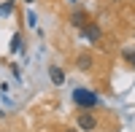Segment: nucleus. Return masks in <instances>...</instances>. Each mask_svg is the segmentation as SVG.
Returning a JSON list of instances; mask_svg holds the SVG:
<instances>
[{
    "label": "nucleus",
    "mask_w": 135,
    "mask_h": 132,
    "mask_svg": "<svg viewBox=\"0 0 135 132\" xmlns=\"http://www.w3.org/2000/svg\"><path fill=\"white\" fill-rule=\"evenodd\" d=\"M73 103H76L78 108H84V111H89V108H95L100 100H97L95 92H89V89H84V86H78V89H73Z\"/></svg>",
    "instance_id": "nucleus-1"
},
{
    "label": "nucleus",
    "mask_w": 135,
    "mask_h": 132,
    "mask_svg": "<svg viewBox=\"0 0 135 132\" xmlns=\"http://www.w3.org/2000/svg\"><path fill=\"white\" fill-rule=\"evenodd\" d=\"M78 129H81V132H92V129H97V119L92 116V113H81V116H78Z\"/></svg>",
    "instance_id": "nucleus-2"
},
{
    "label": "nucleus",
    "mask_w": 135,
    "mask_h": 132,
    "mask_svg": "<svg viewBox=\"0 0 135 132\" xmlns=\"http://www.w3.org/2000/svg\"><path fill=\"white\" fill-rule=\"evenodd\" d=\"M81 32H84V38H86L89 43H97L100 38H103V32H100V27H97V24H92V22H89V24H86V27H84Z\"/></svg>",
    "instance_id": "nucleus-3"
},
{
    "label": "nucleus",
    "mask_w": 135,
    "mask_h": 132,
    "mask_svg": "<svg viewBox=\"0 0 135 132\" xmlns=\"http://www.w3.org/2000/svg\"><path fill=\"white\" fill-rule=\"evenodd\" d=\"M70 24L78 27V30H84V27L89 24V16L84 14V11H73V14H70Z\"/></svg>",
    "instance_id": "nucleus-4"
},
{
    "label": "nucleus",
    "mask_w": 135,
    "mask_h": 132,
    "mask_svg": "<svg viewBox=\"0 0 135 132\" xmlns=\"http://www.w3.org/2000/svg\"><path fill=\"white\" fill-rule=\"evenodd\" d=\"M49 78H51L54 86H62V84H65V73H62V68L51 65V68H49Z\"/></svg>",
    "instance_id": "nucleus-5"
},
{
    "label": "nucleus",
    "mask_w": 135,
    "mask_h": 132,
    "mask_svg": "<svg viewBox=\"0 0 135 132\" xmlns=\"http://www.w3.org/2000/svg\"><path fill=\"white\" fill-rule=\"evenodd\" d=\"M92 65H95V59H92V54H78V59H76V68L78 70H89V68H92Z\"/></svg>",
    "instance_id": "nucleus-6"
},
{
    "label": "nucleus",
    "mask_w": 135,
    "mask_h": 132,
    "mask_svg": "<svg viewBox=\"0 0 135 132\" xmlns=\"http://www.w3.org/2000/svg\"><path fill=\"white\" fill-rule=\"evenodd\" d=\"M14 8H16L14 0H6V3H0V19H3V16H11V14H14Z\"/></svg>",
    "instance_id": "nucleus-7"
},
{
    "label": "nucleus",
    "mask_w": 135,
    "mask_h": 132,
    "mask_svg": "<svg viewBox=\"0 0 135 132\" xmlns=\"http://www.w3.org/2000/svg\"><path fill=\"white\" fill-rule=\"evenodd\" d=\"M19 49H22V35H19V32H16V35L11 38V54H16Z\"/></svg>",
    "instance_id": "nucleus-8"
},
{
    "label": "nucleus",
    "mask_w": 135,
    "mask_h": 132,
    "mask_svg": "<svg viewBox=\"0 0 135 132\" xmlns=\"http://www.w3.org/2000/svg\"><path fill=\"white\" fill-rule=\"evenodd\" d=\"M124 59H127V62H132V68H135V51H130V49H127V51H124Z\"/></svg>",
    "instance_id": "nucleus-9"
},
{
    "label": "nucleus",
    "mask_w": 135,
    "mask_h": 132,
    "mask_svg": "<svg viewBox=\"0 0 135 132\" xmlns=\"http://www.w3.org/2000/svg\"><path fill=\"white\" fill-rule=\"evenodd\" d=\"M65 132H76V129H65Z\"/></svg>",
    "instance_id": "nucleus-10"
}]
</instances>
